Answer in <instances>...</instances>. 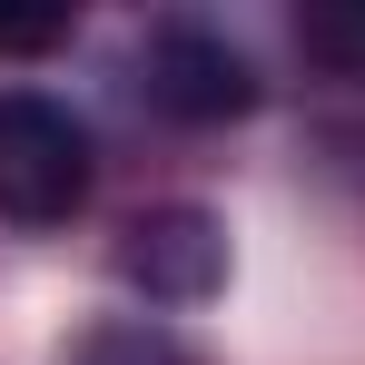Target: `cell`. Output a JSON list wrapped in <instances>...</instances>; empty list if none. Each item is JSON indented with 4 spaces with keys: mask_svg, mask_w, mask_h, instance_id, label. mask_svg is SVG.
I'll return each mask as SVG.
<instances>
[{
    "mask_svg": "<svg viewBox=\"0 0 365 365\" xmlns=\"http://www.w3.org/2000/svg\"><path fill=\"white\" fill-rule=\"evenodd\" d=\"M89 128L69 119L50 89H0V227L20 237H50L89 207Z\"/></svg>",
    "mask_w": 365,
    "mask_h": 365,
    "instance_id": "cell-1",
    "label": "cell"
},
{
    "mask_svg": "<svg viewBox=\"0 0 365 365\" xmlns=\"http://www.w3.org/2000/svg\"><path fill=\"white\" fill-rule=\"evenodd\" d=\"M138 99L158 119H178V128H227V119L257 109V69L207 20H148V40H138Z\"/></svg>",
    "mask_w": 365,
    "mask_h": 365,
    "instance_id": "cell-2",
    "label": "cell"
},
{
    "mask_svg": "<svg viewBox=\"0 0 365 365\" xmlns=\"http://www.w3.org/2000/svg\"><path fill=\"white\" fill-rule=\"evenodd\" d=\"M109 277L128 297H148V306H207L227 287V227L207 207H187V197L138 207L119 227V247H109Z\"/></svg>",
    "mask_w": 365,
    "mask_h": 365,
    "instance_id": "cell-3",
    "label": "cell"
},
{
    "mask_svg": "<svg viewBox=\"0 0 365 365\" xmlns=\"http://www.w3.org/2000/svg\"><path fill=\"white\" fill-rule=\"evenodd\" d=\"M297 50L326 79H356L365 89V0H316V10H297Z\"/></svg>",
    "mask_w": 365,
    "mask_h": 365,
    "instance_id": "cell-4",
    "label": "cell"
},
{
    "mask_svg": "<svg viewBox=\"0 0 365 365\" xmlns=\"http://www.w3.org/2000/svg\"><path fill=\"white\" fill-rule=\"evenodd\" d=\"M60 365H207V356H197V346H178L168 326H138V316H128V326H89Z\"/></svg>",
    "mask_w": 365,
    "mask_h": 365,
    "instance_id": "cell-5",
    "label": "cell"
},
{
    "mask_svg": "<svg viewBox=\"0 0 365 365\" xmlns=\"http://www.w3.org/2000/svg\"><path fill=\"white\" fill-rule=\"evenodd\" d=\"M40 50H69V10H0V60H40Z\"/></svg>",
    "mask_w": 365,
    "mask_h": 365,
    "instance_id": "cell-6",
    "label": "cell"
}]
</instances>
